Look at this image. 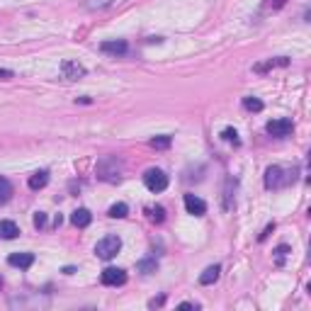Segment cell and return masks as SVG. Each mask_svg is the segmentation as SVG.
Returning a JSON list of instances; mask_svg holds the SVG:
<instances>
[{"label":"cell","instance_id":"cell-1","mask_svg":"<svg viewBox=\"0 0 311 311\" xmlns=\"http://www.w3.org/2000/svg\"><path fill=\"white\" fill-rule=\"evenodd\" d=\"M95 175L102 182H119L124 175V161L119 156H102L95 166Z\"/></svg>","mask_w":311,"mask_h":311},{"label":"cell","instance_id":"cell-2","mask_svg":"<svg viewBox=\"0 0 311 311\" xmlns=\"http://www.w3.org/2000/svg\"><path fill=\"white\" fill-rule=\"evenodd\" d=\"M297 180V168H284V166H270L265 170V187L267 190H284L294 185Z\"/></svg>","mask_w":311,"mask_h":311},{"label":"cell","instance_id":"cell-3","mask_svg":"<svg viewBox=\"0 0 311 311\" xmlns=\"http://www.w3.org/2000/svg\"><path fill=\"white\" fill-rule=\"evenodd\" d=\"M119 251H122V238H119V236H105V238H100L97 246H95V255H97L100 260H112Z\"/></svg>","mask_w":311,"mask_h":311},{"label":"cell","instance_id":"cell-4","mask_svg":"<svg viewBox=\"0 0 311 311\" xmlns=\"http://www.w3.org/2000/svg\"><path fill=\"white\" fill-rule=\"evenodd\" d=\"M143 185H146V190L148 192H163L166 187H168V175L163 173L161 168H148L143 173Z\"/></svg>","mask_w":311,"mask_h":311},{"label":"cell","instance_id":"cell-5","mask_svg":"<svg viewBox=\"0 0 311 311\" xmlns=\"http://www.w3.org/2000/svg\"><path fill=\"white\" fill-rule=\"evenodd\" d=\"M265 132L270 134V136H275V139H284V136H289L292 132H294V124H292V119H272V122H267L265 124Z\"/></svg>","mask_w":311,"mask_h":311},{"label":"cell","instance_id":"cell-6","mask_svg":"<svg viewBox=\"0 0 311 311\" xmlns=\"http://www.w3.org/2000/svg\"><path fill=\"white\" fill-rule=\"evenodd\" d=\"M100 282L105 287H122V284H127V272L119 267H105L100 275Z\"/></svg>","mask_w":311,"mask_h":311},{"label":"cell","instance_id":"cell-7","mask_svg":"<svg viewBox=\"0 0 311 311\" xmlns=\"http://www.w3.org/2000/svg\"><path fill=\"white\" fill-rule=\"evenodd\" d=\"M61 76L66 78V81H81L85 76V66L83 63H78V61H63L61 63Z\"/></svg>","mask_w":311,"mask_h":311},{"label":"cell","instance_id":"cell-8","mask_svg":"<svg viewBox=\"0 0 311 311\" xmlns=\"http://www.w3.org/2000/svg\"><path fill=\"white\" fill-rule=\"evenodd\" d=\"M100 51L102 54H110V56H124L129 51V44L124 39H107L100 44Z\"/></svg>","mask_w":311,"mask_h":311},{"label":"cell","instance_id":"cell-9","mask_svg":"<svg viewBox=\"0 0 311 311\" xmlns=\"http://www.w3.org/2000/svg\"><path fill=\"white\" fill-rule=\"evenodd\" d=\"M289 66V58L287 56H275V58H267L263 63H255L253 71L255 73H267V71H275V68H287Z\"/></svg>","mask_w":311,"mask_h":311},{"label":"cell","instance_id":"cell-10","mask_svg":"<svg viewBox=\"0 0 311 311\" xmlns=\"http://www.w3.org/2000/svg\"><path fill=\"white\" fill-rule=\"evenodd\" d=\"M185 209L192 217H204L207 214V202L199 199L197 195H185Z\"/></svg>","mask_w":311,"mask_h":311},{"label":"cell","instance_id":"cell-11","mask_svg":"<svg viewBox=\"0 0 311 311\" xmlns=\"http://www.w3.org/2000/svg\"><path fill=\"white\" fill-rule=\"evenodd\" d=\"M7 265H10V267L27 270V267L34 265V253H12V255H7Z\"/></svg>","mask_w":311,"mask_h":311},{"label":"cell","instance_id":"cell-12","mask_svg":"<svg viewBox=\"0 0 311 311\" xmlns=\"http://www.w3.org/2000/svg\"><path fill=\"white\" fill-rule=\"evenodd\" d=\"M17 236H20V226H17L15 222H10V219H0V238L12 241V238H17Z\"/></svg>","mask_w":311,"mask_h":311},{"label":"cell","instance_id":"cell-13","mask_svg":"<svg viewBox=\"0 0 311 311\" xmlns=\"http://www.w3.org/2000/svg\"><path fill=\"white\" fill-rule=\"evenodd\" d=\"M219 275H222V265H209V267L199 275V284L209 287V284H214L219 280Z\"/></svg>","mask_w":311,"mask_h":311},{"label":"cell","instance_id":"cell-14","mask_svg":"<svg viewBox=\"0 0 311 311\" xmlns=\"http://www.w3.org/2000/svg\"><path fill=\"white\" fill-rule=\"evenodd\" d=\"M46 182H49V173L46 170H37L34 175H29L27 180L29 190H42V187H46Z\"/></svg>","mask_w":311,"mask_h":311},{"label":"cell","instance_id":"cell-15","mask_svg":"<svg viewBox=\"0 0 311 311\" xmlns=\"http://www.w3.org/2000/svg\"><path fill=\"white\" fill-rule=\"evenodd\" d=\"M90 222H92V214H90L88 209H76V212H73V217H71V224H73V226H78V228L90 226Z\"/></svg>","mask_w":311,"mask_h":311},{"label":"cell","instance_id":"cell-16","mask_svg":"<svg viewBox=\"0 0 311 311\" xmlns=\"http://www.w3.org/2000/svg\"><path fill=\"white\" fill-rule=\"evenodd\" d=\"M233 185H236V180H226V187H224V199H222V209L224 212H231L233 209Z\"/></svg>","mask_w":311,"mask_h":311},{"label":"cell","instance_id":"cell-17","mask_svg":"<svg viewBox=\"0 0 311 311\" xmlns=\"http://www.w3.org/2000/svg\"><path fill=\"white\" fill-rule=\"evenodd\" d=\"M170 143H173V136L163 134V136H153V139L148 141V146L156 148V151H166V148H170Z\"/></svg>","mask_w":311,"mask_h":311},{"label":"cell","instance_id":"cell-18","mask_svg":"<svg viewBox=\"0 0 311 311\" xmlns=\"http://www.w3.org/2000/svg\"><path fill=\"white\" fill-rule=\"evenodd\" d=\"M146 212H148V219H151V222H156V224H163V222H166V209H163V207H158V204H156V207H146Z\"/></svg>","mask_w":311,"mask_h":311},{"label":"cell","instance_id":"cell-19","mask_svg":"<svg viewBox=\"0 0 311 311\" xmlns=\"http://www.w3.org/2000/svg\"><path fill=\"white\" fill-rule=\"evenodd\" d=\"M107 214H110L112 219H124V217L129 214V207H127L124 202H117V204H112V207L107 209Z\"/></svg>","mask_w":311,"mask_h":311},{"label":"cell","instance_id":"cell-20","mask_svg":"<svg viewBox=\"0 0 311 311\" xmlns=\"http://www.w3.org/2000/svg\"><path fill=\"white\" fill-rule=\"evenodd\" d=\"M243 110H248V112H263V100H258V97H243Z\"/></svg>","mask_w":311,"mask_h":311},{"label":"cell","instance_id":"cell-21","mask_svg":"<svg viewBox=\"0 0 311 311\" xmlns=\"http://www.w3.org/2000/svg\"><path fill=\"white\" fill-rule=\"evenodd\" d=\"M10 197H12V182L0 178V204H5Z\"/></svg>","mask_w":311,"mask_h":311},{"label":"cell","instance_id":"cell-22","mask_svg":"<svg viewBox=\"0 0 311 311\" xmlns=\"http://www.w3.org/2000/svg\"><path fill=\"white\" fill-rule=\"evenodd\" d=\"M222 139L228 143H233V146H241V139H238V132L233 129V127H226L224 132H222Z\"/></svg>","mask_w":311,"mask_h":311},{"label":"cell","instance_id":"cell-23","mask_svg":"<svg viewBox=\"0 0 311 311\" xmlns=\"http://www.w3.org/2000/svg\"><path fill=\"white\" fill-rule=\"evenodd\" d=\"M156 267H158V263H156V260H151V258H146V260H141V263H139V272H143V275H151V272H156Z\"/></svg>","mask_w":311,"mask_h":311},{"label":"cell","instance_id":"cell-24","mask_svg":"<svg viewBox=\"0 0 311 311\" xmlns=\"http://www.w3.org/2000/svg\"><path fill=\"white\" fill-rule=\"evenodd\" d=\"M284 5H287V0H265V5H263V7L275 12V10H282Z\"/></svg>","mask_w":311,"mask_h":311},{"label":"cell","instance_id":"cell-25","mask_svg":"<svg viewBox=\"0 0 311 311\" xmlns=\"http://www.w3.org/2000/svg\"><path fill=\"white\" fill-rule=\"evenodd\" d=\"M287 253H289V246H277V251H275V255H277V265H282V260Z\"/></svg>","mask_w":311,"mask_h":311},{"label":"cell","instance_id":"cell-26","mask_svg":"<svg viewBox=\"0 0 311 311\" xmlns=\"http://www.w3.org/2000/svg\"><path fill=\"white\" fill-rule=\"evenodd\" d=\"M44 224H46V214H44V212H37V214H34V226L42 228Z\"/></svg>","mask_w":311,"mask_h":311},{"label":"cell","instance_id":"cell-27","mask_svg":"<svg viewBox=\"0 0 311 311\" xmlns=\"http://www.w3.org/2000/svg\"><path fill=\"white\" fill-rule=\"evenodd\" d=\"M272 231H275V224H267V226H265V231H263V233L258 236V241H265V238H267V236H270Z\"/></svg>","mask_w":311,"mask_h":311},{"label":"cell","instance_id":"cell-28","mask_svg":"<svg viewBox=\"0 0 311 311\" xmlns=\"http://www.w3.org/2000/svg\"><path fill=\"white\" fill-rule=\"evenodd\" d=\"M12 76H15V73H12L10 68H0V81H10Z\"/></svg>","mask_w":311,"mask_h":311},{"label":"cell","instance_id":"cell-29","mask_svg":"<svg viewBox=\"0 0 311 311\" xmlns=\"http://www.w3.org/2000/svg\"><path fill=\"white\" fill-rule=\"evenodd\" d=\"M163 302H166V297H158V299H151V302H148V307H151V309H156V307H163Z\"/></svg>","mask_w":311,"mask_h":311},{"label":"cell","instance_id":"cell-30","mask_svg":"<svg viewBox=\"0 0 311 311\" xmlns=\"http://www.w3.org/2000/svg\"><path fill=\"white\" fill-rule=\"evenodd\" d=\"M180 309H199V304H192V302H182Z\"/></svg>","mask_w":311,"mask_h":311},{"label":"cell","instance_id":"cell-31","mask_svg":"<svg viewBox=\"0 0 311 311\" xmlns=\"http://www.w3.org/2000/svg\"><path fill=\"white\" fill-rule=\"evenodd\" d=\"M76 272V267L73 265H68V267H63V275H73Z\"/></svg>","mask_w":311,"mask_h":311},{"label":"cell","instance_id":"cell-32","mask_svg":"<svg viewBox=\"0 0 311 311\" xmlns=\"http://www.w3.org/2000/svg\"><path fill=\"white\" fill-rule=\"evenodd\" d=\"M0 289H2V277H0Z\"/></svg>","mask_w":311,"mask_h":311}]
</instances>
